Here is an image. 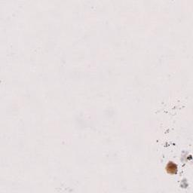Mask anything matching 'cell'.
<instances>
[{
    "label": "cell",
    "mask_w": 193,
    "mask_h": 193,
    "mask_svg": "<svg viewBox=\"0 0 193 193\" xmlns=\"http://www.w3.org/2000/svg\"><path fill=\"white\" fill-rule=\"evenodd\" d=\"M167 169H168V171H169L170 173H171V170H173V173H176V166L174 165V164L171 162L167 165Z\"/></svg>",
    "instance_id": "obj_1"
}]
</instances>
